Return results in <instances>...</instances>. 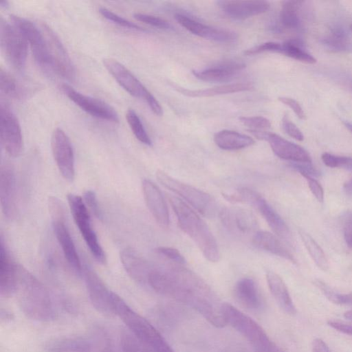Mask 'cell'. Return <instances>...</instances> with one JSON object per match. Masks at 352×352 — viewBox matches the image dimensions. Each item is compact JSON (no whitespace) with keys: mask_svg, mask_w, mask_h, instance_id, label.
<instances>
[{"mask_svg":"<svg viewBox=\"0 0 352 352\" xmlns=\"http://www.w3.org/2000/svg\"><path fill=\"white\" fill-rule=\"evenodd\" d=\"M236 300L245 308L257 311L263 307V299L254 280L250 277L240 279L234 289Z\"/></svg>","mask_w":352,"mask_h":352,"instance_id":"28","label":"cell"},{"mask_svg":"<svg viewBox=\"0 0 352 352\" xmlns=\"http://www.w3.org/2000/svg\"><path fill=\"white\" fill-rule=\"evenodd\" d=\"M239 120L252 130H263L271 127L270 121L263 116H241Z\"/></svg>","mask_w":352,"mask_h":352,"instance_id":"43","label":"cell"},{"mask_svg":"<svg viewBox=\"0 0 352 352\" xmlns=\"http://www.w3.org/2000/svg\"><path fill=\"white\" fill-rule=\"evenodd\" d=\"M249 131L257 139L267 141L272 151L278 157L294 162L311 163L309 154L300 146L276 133L262 130L249 129Z\"/></svg>","mask_w":352,"mask_h":352,"instance_id":"14","label":"cell"},{"mask_svg":"<svg viewBox=\"0 0 352 352\" xmlns=\"http://www.w3.org/2000/svg\"><path fill=\"white\" fill-rule=\"evenodd\" d=\"M0 42L2 52L9 64L15 69L23 70L27 59L28 43L15 27L2 16L0 18Z\"/></svg>","mask_w":352,"mask_h":352,"instance_id":"9","label":"cell"},{"mask_svg":"<svg viewBox=\"0 0 352 352\" xmlns=\"http://www.w3.org/2000/svg\"><path fill=\"white\" fill-rule=\"evenodd\" d=\"M344 125L350 131L352 132V124L344 122Z\"/></svg>","mask_w":352,"mask_h":352,"instance_id":"59","label":"cell"},{"mask_svg":"<svg viewBox=\"0 0 352 352\" xmlns=\"http://www.w3.org/2000/svg\"><path fill=\"white\" fill-rule=\"evenodd\" d=\"M220 219L223 226L231 232L243 236L258 231L257 220L254 214L239 207L224 208L220 212Z\"/></svg>","mask_w":352,"mask_h":352,"instance_id":"19","label":"cell"},{"mask_svg":"<svg viewBox=\"0 0 352 352\" xmlns=\"http://www.w3.org/2000/svg\"><path fill=\"white\" fill-rule=\"evenodd\" d=\"M282 126L285 132L292 138L298 141H302L304 140V135L301 131L286 115L282 119Z\"/></svg>","mask_w":352,"mask_h":352,"instance_id":"47","label":"cell"},{"mask_svg":"<svg viewBox=\"0 0 352 352\" xmlns=\"http://www.w3.org/2000/svg\"><path fill=\"white\" fill-rule=\"evenodd\" d=\"M281 44L276 42H266L254 46L244 52L246 56H253L261 53L271 52L279 53Z\"/></svg>","mask_w":352,"mask_h":352,"instance_id":"45","label":"cell"},{"mask_svg":"<svg viewBox=\"0 0 352 352\" xmlns=\"http://www.w3.org/2000/svg\"><path fill=\"white\" fill-rule=\"evenodd\" d=\"M0 6L1 7L6 8L8 6V2L7 1H1Z\"/></svg>","mask_w":352,"mask_h":352,"instance_id":"58","label":"cell"},{"mask_svg":"<svg viewBox=\"0 0 352 352\" xmlns=\"http://www.w3.org/2000/svg\"><path fill=\"white\" fill-rule=\"evenodd\" d=\"M52 226L67 263L76 272L80 274L82 272L80 260L65 224V218L52 219Z\"/></svg>","mask_w":352,"mask_h":352,"instance_id":"25","label":"cell"},{"mask_svg":"<svg viewBox=\"0 0 352 352\" xmlns=\"http://www.w3.org/2000/svg\"><path fill=\"white\" fill-rule=\"evenodd\" d=\"M84 278L93 307L102 314H113V305L117 294L111 291L98 274L89 268L84 270Z\"/></svg>","mask_w":352,"mask_h":352,"instance_id":"17","label":"cell"},{"mask_svg":"<svg viewBox=\"0 0 352 352\" xmlns=\"http://www.w3.org/2000/svg\"><path fill=\"white\" fill-rule=\"evenodd\" d=\"M61 89L69 100L91 116L108 122H119L116 111L103 100L81 94L67 84L63 85Z\"/></svg>","mask_w":352,"mask_h":352,"instance_id":"16","label":"cell"},{"mask_svg":"<svg viewBox=\"0 0 352 352\" xmlns=\"http://www.w3.org/2000/svg\"><path fill=\"white\" fill-rule=\"evenodd\" d=\"M168 200L181 230L195 242L207 260L218 262L219 246L208 224L182 199L170 195Z\"/></svg>","mask_w":352,"mask_h":352,"instance_id":"2","label":"cell"},{"mask_svg":"<svg viewBox=\"0 0 352 352\" xmlns=\"http://www.w3.org/2000/svg\"><path fill=\"white\" fill-rule=\"evenodd\" d=\"M222 314L226 324L244 336L256 352H285L256 321L231 304L223 303Z\"/></svg>","mask_w":352,"mask_h":352,"instance_id":"5","label":"cell"},{"mask_svg":"<svg viewBox=\"0 0 352 352\" xmlns=\"http://www.w3.org/2000/svg\"><path fill=\"white\" fill-rule=\"evenodd\" d=\"M221 10L228 16L235 19H245L267 12L270 4L267 1L226 0L217 2Z\"/></svg>","mask_w":352,"mask_h":352,"instance_id":"23","label":"cell"},{"mask_svg":"<svg viewBox=\"0 0 352 352\" xmlns=\"http://www.w3.org/2000/svg\"><path fill=\"white\" fill-rule=\"evenodd\" d=\"M344 190L349 194H352V179L346 182V183L344 185Z\"/></svg>","mask_w":352,"mask_h":352,"instance_id":"57","label":"cell"},{"mask_svg":"<svg viewBox=\"0 0 352 352\" xmlns=\"http://www.w3.org/2000/svg\"><path fill=\"white\" fill-rule=\"evenodd\" d=\"M175 19L186 30L206 39L226 43L237 38L234 32L203 24L182 14H175Z\"/></svg>","mask_w":352,"mask_h":352,"instance_id":"22","label":"cell"},{"mask_svg":"<svg viewBox=\"0 0 352 352\" xmlns=\"http://www.w3.org/2000/svg\"><path fill=\"white\" fill-rule=\"evenodd\" d=\"M133 17L141 22H143L149 25L163 29V30H172V25L166 20L160 17L153 16L151 14L136 12L133 14Z\"/></svg>","mask_w":352,"mask_h":352,"instance_id":"42","label":"cell"},{"mask_svg":"<svg viewBox=\"0 0 352 352\" xmlns=\"http://www.w3.org/2000/svg\"><path fill=\"white\" fill-rule=\"evenodd\" d=\"M173 87L179 93L189 97H210L217 95L236 93L250 90L253 86L250 82L226 84L205 89H187L175 85Z\"/></svg>","mask_w":352,"mask_h":352,"instance_id":"32","label":"cell"},{"mask_svg":"<svg viewBox=\"0 0 352 352\" xmlns=\"http://www.w3.org/2000/svg\"><path fill=\"white\" fill-rule=\"evenodd\" d=\"M19 268L10 256L2 235L0 239V294L10 297L17 292Z\"/></svg>","mask_w":352,"mask_h":352,"instance_id":"21","label":"cell"},{"mask_svg":"<svg viewBox=\"0 0 352 352\" xmlns=\"http://www.w3.org/2000/svg\"><path fill=\"white\" fill-rule=\"evenodd\" d=\"M279 53L308 64H314L316 62L315 57L306 52L299 42L294 40L287 41L281 44Z\"/></svg>","mask_w":352,"mask_h":352,"instance_id":"36","label":"cell"},{"mask_svg":"<svg viewBox=\"0 0 352 352\" xmlns=\"http://www.w3.org/2000/svg\"><path fill=\"white\" fill-rule=\"evenodd\" d=\"M292 166L302 176L308 175L313 177L319 175L318 171L311 165V163L294 162Z\"/></svg>","mask_w":352,"mask_h":352,"instance_id":"50","label":"cell"},{"mask_svg":"<svg viewBox=\"0 0 352 352\" xmlns=\"http://www.w3.org/2000/svg\"><path fill=\"white\" fill-rule=\"evenodd\" d=\"M126 119L135 138L142 144L151 146L152 142L136 112L129 109L126 113Z\"/></svg>","mask_w":352,"mask_h":352,"instance_id":"38","label":"cell"},{"mask_svg":"<svg viewBox=\"0 0 352 352\" xmlns=\"http://www.w3.org/2000/svg\"><path fill=\"white\" fill-rule=\"evenodd\" d=\"M328 324L342 333L352 335V324H348L338 320H329Z\"/></svg>","mask_w":352,"mask_h":352,"instance_id":"52","label":"cell"},{"mask_svg":"<svg viewBox=\"0 0 352 352\" xmlns=\"http://www.w3.org/2000/svg\"><path fill=\"white\" fill-rule=\"evenodd\" d=\"M41 28L47 41L51 69L62 78L73 80L75 78V69L63 43L49 25L42 23Z\"/></svg>","mask_w":352,"mask_h":352,"instance_id":"13","label":"cell"},{"mask_svg":"<svg viewBox=\"0 0 352 352\" xmlns=\"http://www.w3.org/2000/svg\"><path fill=\"white\" fill-rule=\"evenodd\" d=\"M303 1H283L282 2L280 13L282 24L290 29H296L299 27L300 21L298 11Z\"/></svg>","mask_w":352,"mask_h":352,"instance_id":"35","label":"cell"},{"mask_svg":"<svg viewBox=\"0 0 352 352\" xmlns=\"http://www.w3.org/2000/svg\"><path fill=\"white\" fill-rule=\"evenodd\" d=\"M156 252L167 259L176 263L177 265H183L186 263L185 258L180 252L175 248L161 246L156 248Z\"/></svg>","mask_w":352,"mask_h":352,"instance_id":"44","label":"cell"},{"mask_svg":"<svg viewBox=\"0 0 352 352\" xmlns=\"http://www.w3.org/2000/svg\"><path fill=\"white\" fill-rule=\"evenodd\" d=\"M216 145L223 150L236 151L249 147L254 140L249 135L231 130H222L214 135Z\"/></svg>","mask_w":352,"mask_h":352,"instance_id":"31","label":"cell"},{"mask_svg":"<svg viewBox=\"0 0 352 352\" xmlns=\"http://www.w3.org/2000/svg\"><path fill=\"white\" fill-rule=\"evenodd\" d=\"M346 83H347L349 89L352 90V80H348Z\"/></svg>","mask_w":352,"mask_h":352,"instance_id":"60","label":"cell"},{"mask_svg":"<svg viewBox=\"0 0 352 352\" xmlns=\"http://www.w3.org/2000/svg\"><path fill=\"white\" fill-rule=\"evenodd\" d=\"M344 236L347 245L352 249V212H348L345 216Z\"/></svg>","mask_w":352,"mask_h":352,"instance_id":"51","label":"cell"},{"mask_svg":"<svg viewBox=\"0 0 352 352\" xmlns=\"http://www.w3.org/2000/svg\"><path fill=\"white\" fill-rule=\"evenodd\" d=\"M245 67L237 62H228L202 70H194L192 74L197 79L210 82H226L232 80Z\"/></svg>","mask_w":352,"mask_h":352,"instance_id":"26","label":"cell"},{"mask_svg":"<svg viewBox=\"0 0 352 352\" xmlns=\"http://www.w3.org/2000/svg\"><path fill=\"white\" fill-rule=\"evenodd\" d=\"M256 208L276 235L285 243L294 246L292 232L281 217L259 194L252 204Z\"/></svg>","mask_w":352,"mask_h":352,"instance_id":"24","label":"cell"},{"mask_svg":"<svg viewBox=\"0 0 352 352\" xmlns=\"http://www.w3.org/2000/svg\"><path fill=\"white\" fill-rule=\"evenodd\" d=\"M0 201L3 215L9 220L18 214L15 173L12 166L2 164L0 168Z\"/></svg>","mask_w":352,"mask_h":352,"instance_id":"18","label":"cell"},{"mask_svg":"<svg viewBox=\"0 0 352 352\" xmlns=\"http://www.w3.org/2000/svg\"><path fill=\"white\" fill-rule=\"evenodd\" d=\"M120 346L121 352H156L129 330L121 333Z\"/></svg>","mask_w":352,"mask_h":352,"instance_id":"37","label":"cell"},{"mask_svg":"<svg viewBox=\"0 0 352 352\" xmlns=\"http://www.w3.org/2000/svg\"><path fill=\"white\" fill-rule=\"evenodd\" d=\"M313 352H332L327 343L320 338H316L312 344Z\"/></svg>","mask_w":352,"mask_h":352,"instance_id":"53","label":"cell"},{"mask_svg":"<svg viewBox=\"0 0 352 352\" xmlns=\"http://www.w3.org/2000/svg\"><path fill=\"white\" fill-rule=\"evenodd\" d=\"M278 100L287 105L300 120L306 119V115L300 104L294 99L288 97H279Z\"/></svg>","mask_w":352,"mask_h":352,"instance_id":"48","label":"cell"},{"mask_svg":"<svg viewBox=\"0 0 352 352\" xmlns=\"http://www.w3.org/2000/svg\"><path fill=\"white\" fill-rule=\"evenodd\" d=\"M83 197L86 206H88L97 218L101 219L102 217V211L99 206L95 192L91 190H87L84 192Z\"/></svg>","mask_w":352,"mask_h":352,"instance_id":"46","label":"cell"},{"mask_svg":"<svg viewBox=\"0 0 352 352\" xmlns=\"http://www.w3.org/2000/svg\"><path fill=\"white\" fill-rule=\"evenodd\" d=\"M307 181L309 188L313 195L318 201H323L324 191L320 184L312 177L308 175L303 176Z\"/></svg>","mask_w":352,"mask_h":352,"instance_id":"49","label":"cell"},{"mask_svg":"<svg viewBox=\"0 0 352 352\" xmlns=\"http://www.w3.org/2000/svg\"><path fill=\"white\" fill-rule=\"evenodd\" d=\"M0 88L2 94L10 98H18L21 94L16 79L2 67L0 69Z\"/></svg>","mask_w":352,"mask_h":352,"instance_id":"39","label":"cell"},{"mask_svg":"<svg viewBox=\"0 0 352 352\" xmlns=\"http://www.w3.org/2000/svg\"><path fill=\"white\" fill-rule=\"evenodd\" d=\"M156 178L164 187L179 195L203 216L212 218L216 215L217 203L208 193L175 179L163 170H157Z\"/></svg>","mask_w":352,"mask_h":352,"instance_id":"6","label":"cell"},{"mask_svg":"<svg viewBox=\"0 0 352 352\" xmlns=\"http://www.w3.org/2000/svg\"><path fill=\"white\" fill-rule=\"evenodd\" d=\"M111 340L107 342L99 351L97 352H118L113 347Z\"/></svg>","mask_w":352,"mask_h":352,"instance_id":"55","label":"cell"},{"mask_svg":"<svg viewBox=\"0 0 352 352\" xmlns=\"http://www.w3.org/2000/svg\"><path fill=\"white\" fill-rule=\"evenodd\" d=\"M1 143L11 157H18L23 149V138L19 120L10 107L1 102L0 104Z\"/></svg>","mask_w":352,"mask_h":352,"instance_id":"12","label":"cell"},{"mask_svg":"<svg viewBox=\"0 0 352 352\" xmlns=\"http://www.w3.org/2000/svg\"><path fill=\"white\" fill-rule=\"evenodd\" d=\"M299 234L314 263L322 270L326 271L329 268V263L320 246L312 236L304 230H299Z\"/></svg>","mask_w":352,"mask_h":352,"instance_id":"34","label":"cell"},{"mask_svg":"<svg viewBox=\"0 0 352 352\" xmlns=\"http://www.w3.org/2000/svg\"><path fill=\"white\" fill-rule=\"evenodd\" d=\"M321 42L333 52H350L352 41L345 30L340 26L333 27L329 34L322 38Z\"/></svg>","mask_w":352,"mask_h":352,"instance_id":"33","label":"cell"},{"mask_svg":"<svg viewBox=\"0 0 352 352\" xmlns=\"http://www.w3.org/2000/svg\"><path fill=\"white\" fill-rule=\"evenodd\" d=\"M17 292L23 313L29 318L48 322L56 318V311L45 287L23 267L19 268Z\"/></svg>","mask_w":352,"mask_h":352,"instance_id":"3","label":"cell"},{"mask_svg":"<svg viewBox=\"0 0 352 352\" xmlns=\"http://www.w3.org/2000/svg\"><path fill=\"white\" fill-rule=\"evenodd\" d=\"M142 189L145 203L156 222L163 228H167L170 223L169 212L164 196L155 184L144 179Z\"/></svg>","mask_w":352,"mask_h":352,"instance_id":"20","label":"cell"},{"mask_svg":"<svg viewBox=\"0 0 352 352\" xmlns=\"http://www.w3.org/2000/svg\"><path fill=\"white\" fill-rule=\"evenodd\" d=\"M343 302L344 305H352V293L344 294L343 296Z\"/></svg>","mask_w":352,"mask_h":352,"instance_id":"56","label":"cell"},{"mask_svg":"<svg viewBox=\"0 0 352 352\" xmlns=\"http://www.w3.org/2000/svg\"><path fill=\"white\" fill-rule=\"evenodd\" d=\"M350 28H351V31H352V23H351V25H350Z\"/></svg>","mask_w":352,"mask_h":352,"instance_id":"61","label":"cell"},{"mask_svg":"<svg viewBox=\"0 0 352 352\" xmlns=\"http://www.w3.org/2000/svg\"><path fill=\"white\" fill-rule=\"evenodd\" d=\"M53 156L62 177L72 182L75 176L74 153L71 141L60 128L53 131L51 139Z\"/></svg>","mask_w":352,"mask_h":352,"instance_id":"15","label":"cell"},{"mask_svg":"<svg viewBox=\"0 0 352 352\" xmlns=\"http://www.w3.org/2000/svg\"><path fill=\"white\" fill-rule=\"evenodd\" d=\"M109 336L99 329L91 336H69L54 338L44 346L46 352H97L109 340Z\"/></svg>","mask_w":352,"mask_h":352,"instance_id":"11","label":"cell"},{"mask_svg":"<svg viewBox=\"0 0 352 352\" xmlns=\"http://www.w3.org/2000/svg\"><path fill=\"white\" fill-rule=\"evenodd\" d=\"M98 11L104 18L120 26L136 31L146 32V30L143 28L122 17L106 8L100 7Z\"/></svg>","mask_w":352,"mask_h":352,"instance_id":"40","label":"cell"},{"mask_svg":"<svg viewBox=\"0 0 352 352\" xmlns=\"http://www.w3.org/2000/svg\"><path fill=\"white\" fill-rule=\"evenodd\" d=\"M69 206L75 223L84 239L90 252L98 262H106L105 254L91 225L89 212L81 197L74 194L67 195Z\"/></svg>","mask_w":352,"mask_h":352,"instance_id":"8","label":"cell"},{"mask_svg":"<svg viewBox=\"0 0 352 352\" xmlns=\"http://www.w3.org/2000/svg\"><path fill=\"white\" fill-rule=\"evenodd\" d=\"M103 65L117 82L131 96L144 100L156 116L163 114L162 108L155 96L121 63L113 58H104Z\"/></svg>","mask_w":352,"mask_h":352,"instance_id":"7","label":"cell"},{"mask_svg":"<svg viewBox=\"0 0 352 352\" xmlns=\"http://www.w3.org/2000/svg\"><path fill=\"white\" fill-rule=\"evenodd\" d=\"M266 279L269 289L280 307L289 314H294L296 307L282 278L275 272H268Z\"/></svg>","mask_w":352,"mask_h":352,"instance_id":"30","label":"cell"},{"mask_svg":"<svg viewBox=\"0 0 352 352\" xmlns=\"http://www.w3.org/2000/svg\"><path fill=\"white\" fill-rule=\"evenodd\" d=\"M13 314L9 310L1 309V320L4 322L10 321L13 319Z\"/></svg>","mask_w":352,"mask_h":352,"instance_id":"54","label":"cell"},{"mask_svg":"<svg viewBox=\"0 0 352 352\" xmlns=\"http://www.w3.org/2000/svg\"><path fill=\"white\" fill-rule=\"evenodd\" d=\"M144 286L190 307L216 327L226 325L222 314L223 302L205 282L183 267L152 266Z\"/></svg>","mask_w":352,"mask_h":352,"instance_id":"1","label":"cell"},{"mask_svg":"<svg viewBox=\"0 0 352 352\" xmlns=\"http://www.w3.org/2000/svg\"><path fill=\"white\" fill-rule=\"evenodd\" d=\"M323 163L330 168H343L352 170V157L324 153L321 156Z\"/></svg>","mask_w":352,"mask_h":352,"instance_id":"41","label":"cell"},{"mask_svg":"<svg viewBox=\"0 0 352 352\" xmlns=\"http://www.w3.org/2000/svg\"><path fill=\"white\" fill-rule=\"evenodd\" d=\"M10 20L30 45L36 63L43 69H51L47 44L41 28L17 15L10 14Z\"/></svg>","mask_w":352,"mask_h":352,"instance_id":"10","label":"cell"},{"mask_svg":"<svg viewBox=\"0 0 352 352\" xmlns=\"http://www.w3.org/2000/svg\"><path fill=\"white\" fill-rule=\"evenodd\" d=\"M113 314L122 320L133 334L156 352H175L156 328L118 295L114 302Z\"/></svg>","mask_w":352,"mask_h":352,"instance_id":"4","label":"cell"},{"mask_svg":"<svg viewBox=\"0 0 352 352\" xmlns=\"http://www.w3.org/2000/svg\"><path fill=\"white\" fill-rule=\"evenodd\" d=\"M120 260L128 275L136 283L144 285L152 265L130 248L122 250Z\"/></svg>","mask_w":352,"mask_h":352,"instance_id":"27","label":"cell"},{"mask_svg":"<svg viewBox=\"0 0 352 352\" xmlns=\"http://www.w3.org/2000/svg\"><path fill=\"white\" fill-rule=\"evenodd\" d=\"M252 244L258 249L296 263L293 254L276 235L267 231L258 230L252 237Z\"/></svg>","mask_w":352,"mask_h":352,"instance_id":"29","label":"cell"}]
</instances>
